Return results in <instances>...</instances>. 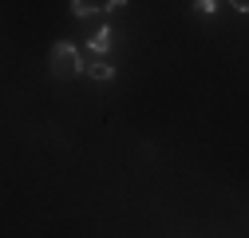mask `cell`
<instances>
[{"label": "cell", "mask_w": 249, "mask_h": 238, "mask_svg": "<svg viewBox=\"0 0 249 238\" xmlns=\"http://www.w3.org/2000/svg\"><path fill=\"white\" fill-rule=\"evenodd\" d=\"M52 72H55L59 79H71V76H79V72H83L79 48H75V44H68V40H59V44L52 48Z\"/></svg>", "instance_id": "6da1fadb"}, {"label": "cell", "mask_w": 249, "mask_h": 238, "mask_svg": "<svg viewBox=\"0 0 249 238\" xmlns=\"http://www.w3.org/2000/svg\"><path fill=\"white\" fill-rule=\"evenodd\" d=\"M87 52H95V56H107L111 52V28L107 24H99V32L87 40Z\"/></svg>", "instance_id": "7a4b0ae2"}, {"label": "cell", "mask_w": 249, "mask_h": 238, "mask_svg": "<svg viewBox=\"0 0 249 238\" xmlns=\"http://www.w3.org/2000/svg\"><path fill=\"white\" fill-rule=\"evenodd\" d=\"M87 76L99 79V83H107V79H115V68L107 64V60H95V64H87Z\"/></svg>", "instance_id": "3957f363"}, {"label": "cell", "mask_w": 249, "mask_h": 238, "mask_svg": "<svg viewBox=\"0 0 249 238\" xmlns=\"http://www.w3.org/2000/svg\"><path fill=\"white\" fill-rule=\"evenodd\" d=\"M71 12L83 20V16H95V0H71Z\"/></svg>", "instance_id": "277c9868"}, {"label": "cell", "mask_w": 249, "mask_h": 238, "mask_svg": "<svg viewBox=\"0 0 249 238\" xmlns=\"http://www.w3.org/2000/svg\"><path fill=\"white\" fill-rule=\"evenodd\" d=\"M194 12H202V16H213V12H217V0H194Z\"/></svg>", "instance_id": "5b68a950"}, {"label": "cell", "mask_w": 249, "mask_h": 238, "mask_svg": "<svg viewBox=\"0 0 249 238\" xmlns=\"http://www.w3.org/2000/svg\"><path fill=\"white\" fill-rule=\"evenodd\" d=\"M119 8H127V0H107L103 4V12H119Z\"/></svg>", "instance_id": "8992f818"}, {"label": "cell", "mask_w": 249, "mask_h": 238, "mask_svg": "<svg viewBox=\"0 0 249 238\" xmlns=\"http://www.w3.org/2000/svg\"><path fill=\"white\" fill-rule=\"evenodd\" d=\"M230 4H233L237 12H249V0H230Z\"/></svg>", "instance_id": "52a82bcc"}]
</instances>
